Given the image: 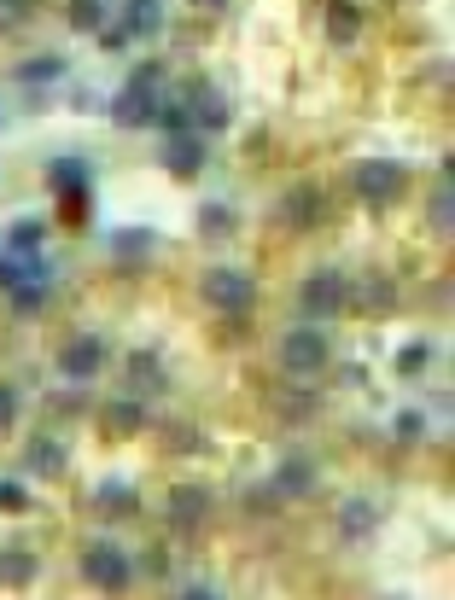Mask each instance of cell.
<instances>
[{
	"mask_svg": "<svg viewBox=\"0 0 455 600\" xmlns=\"http://www.w3.org/2000/svg\"><path fill=\"white\" fill-rule=\"evenodd\" d=\"M432 234L450 239L455 234V193H450V164H444V181H438V193H432Z\"/></svg>",
	"mask_w": 455,
	"mask_h": 600,
	"instance_id": "obj_22",
	"label": "cell"
},
{
	"mask_svg": "<svg viewBox=\"0 0 455 600\" xmlns=\"http://www.w3.org/2000/svg\"><path fill=\"white\" fill-rule=\"evenodd\" d=\"M327 35L350 47L356 35H362V12H356V0H327Z\"/></svg>",
	"mask_w": 455,
	"mask_h": 600,
	"instance_id": "obj_16",
	"label": "cell"
},
{
	"mask_svg": "<svg viewBox=\"0 0 455 600\" xmlns=\"http://www.w3.org/2000/svg\"><path fill=\"white\" fill-rule=\"evenodd\" d=\"M339 531H345V536H368V531H374V501H345V507H339Z\"/></svg>",
	"mask_w": 455,
	"mask_h": 600,
	"instance_id": "obj_26",
	"label": "cell"
},
{
	"mask_svg": "<svg viewBox=\"0 0 455 600\" xmlns=\"http://www.w3.org/2000/svg\"><path fill=\"white\" fill-rule=\"evenodd\" d=\"M350 187H356L362 204H391V199H403L409 175H403V164H391V158H362V164L350 169Z\"/></svg>",
	"mask_w": 455,
	"mask_h": 600,
	"instance_id": "obj_2",
	"label": "cell"
},
{
	"mask_svg": "<svg viewBox=\"0 0 455 600\" xmlns=\"http://www.w3.org/2000/svg\"><path fill=\"white\" fill-rule=\"evenodd\" d=\"M164 443H170V449H199V432H170Z\"/></svg>",
	"mask_w": 455,
	"mask_h": 600,
	"instance_id": "obj_37",
	"label": "cell"
},
{
	"mask_svg": "<svg viewBox=\"0 0 455 600\" xmlns=\"http://www.w3.org/2000/svg\"><path fill=\"white\" fill-rule=\"evenodd\" d=\"M65 76V59L59 53H41V59H24V65L12 70V82H24V88H35V82H59Z\"/></svg>",
	"mask_w": 455,
	"mask_h": 600,
	"instance_id": "obj_21",
	"label": "cell"
},
{
	"mask_svg": "<svg viewBox=\"0 0 455 600\" xmlns=\"http://www.w3.org/2000/svg\"><path fill=\"white\" fill-rule=\"evenodd\" d=\"M210 6H222V0H210Z\"/></svg>",
	"mask_w": 455,
	"mask_h": 600,
	"instance_id": "obj_38",
	"label": "cell"
},
{
	"mask_svg": "<svg viewBox=\"0 0 455 600\" xmlns=\"http://www.w3.org/2000/svg\"><path fill=\"white\" fill-rule=\"evenodd\" d=\"M53 298V286H47V274H30V280H24V286H12V309H18V315H35V309H41V303Z\"/></svg>",
	"mask_w": 455,
	"mask_h": 600,
	"instance_id": "obj_25",
	"label": "cell"
},
{
	"mask_svg": "<svg viewBox=\"0 0 455 600\" xmlns=\"http://www.w3.org/2000/svg\"><path fill=\"white\" fill-rule=\"evenodd\" d=\"M105 426H111V432H140V426H146V402H135V397H123V402H111V408H105Z\"/></svg>",
	"mask_w": 455,
	"mask_h": 600,
	"instance_id": "obj_24",
	"label": "cell"
},
{
	"mask_svg": "<svg viewBox=\"0 0 455 600\" xmlns=\"http://www.w3.org/2000/svg\"><path fill=\"white\" fill-rule=\"evenodd\" d=\"M0 129H6V123H0Z\"/></svg>",
	"mask_w": 455,
	"mask_h": 600,
	"instance_id": "obj_39",
	"label": "cell"
},
{
	"mask_svg": "<svg viewBox=\"0 0 455 600\" xmlns=\"http://www.w3.org/2000/svg\"><path fill=\"white\" fill-rule=\"evenodd\" d=\"M105 111H111L117 129H146V123H158V111H164V70H158V65L135 70V76L117 88V100L105 105Z\"/></svg>",
	"mask_w": 455,
	"mask_h": 600,
	"instance_id": "obj_1",
	"label": "cell"
},
{
	"mask_svg": "<svg viewBox=\"0 0 455 600\" xmlns=\"http://www.w3.org/2000/svg\"><path fill=\"white\" fill-rule=\"evenodd\" d=\"M280 216H286L292 228H315V222H321V187H292L286 204H280Z\"/></svg>",
	"mask_w": 455,
	"mask_h": 600,
	"instance_id": "obj_13",
	"label": "cell"
},
{
	"mask_svg": "<svg viewBox=\"0 0 455 600\" xmlns=\"http://www.w3.org/2000/svg\"><path fill=\"white\" fill-rule=\"evenodd\" d=\"M420 432H426V420H420V414H403V420H397V437H409V443H415Z\"/></svg>",
	"mask_w": 455,
	"mask_h": 600,
	"instance_id": "obj_35",
	"label": "cell"
},
{
	"mask_svg": "<svg viewBox=\"0 0 455 600\" xmlns=\"http://www.w3.org/2000/svg\"><path fill=\"white\" fill-rule=\"evenodd\" d=\"M100 47H111V53L129 47V30H123V24H117V30H100Z\"/></svg>",
	"mask_w": 455,
	"mask_h": 600,
	"instance_id": "obj_36",
	"label": "cell"
},
{
	"mask_svg": "<svg viewBox=\"0 0 455 600\" xmlns=\"http://www.w3.org/2000/svg\"><path fill=\"white\" fill-rule=\"evenodd\" d=\"M152 245H158L152 228H117V234H111V257H117V263H140V257H152Z\"/></svg>",
	"mask_w": 455,
	"mask_h": 600,
	"instance_id": "obj_15",
	"label": "cell"
},
{
	"mask_svg": "<svg viewBox=\"0 0 455 600\" xmlns=\"http://www.w3.org/2000/svg\"><path fill=\"white\" fill-rule=\"evenodd\" d=\"M41 239H47V222H41V216H24V222H12L6 251H12V257H35V251H41Z\"/></svg>",
	"mask_w": 455,
	"mask_h": 600,
	"instance_id": "obj_18",
	"label": "cell"
},
{
	"mask_svg": "<svg viewBox=\"0 0 455 600\" xmlns=\"http://www.w3.org/2000/svg\"><path fill=\"white\" fill-rule=\"evenodd\" d=\"M356 303H362L368 315H385V309H397V280H391V274H374V280H362Z\"/></svg>",
	"mask_w": 455,
	"mask_h": 600,
	"instance_id": "obj_19",
	"label": "cell"
},
{
	"mask_svg": "<svg viewBox=\"0 0 455 600\" xmlns=\"http://www.w3.org/2000/svg\"><path fill=\"white\" fill-rule=\"evenodd\" d=\"M205 513H210V496L199 484H175L170 490V531L175 536H193L205 525Z\"/></svg>",
	"mask_w": 455,
	"mask_h": 600,
	"instance_id": "obj_11",
	"label": "cell"
},
{
	"mask_svg": "<svg viewBox=\"0 0 455 600\" xmlns=\"http://www.w3.org/2000/svg\"><path fill=\"white\" fill-rule=\"evenodd\" d=\"M111 18V0H70V30L76 35H100Z\"/></svg>",
	"mask_w": 455,
	"mask_h": 600,
	"instance_id": "obj_20",
	"label": "cell"
},
{
	"mask_svg": "<svg viewBox=\"0 0 455 600\" xmlns=\"http://www.w3.org/2000/svg\"><path fill=\"white\" fill-rule=\"evenodd\" d=\"M298 303H304L310 321H327V315H339L350 303V280L339 268H315L310 280H304V292H298Z\"/></svg>",
	"mask_w": 455,
	"mask_h": 600,
	"instance_id": "obj_4",
	"label": "cell"
},
{
	"mask_svg": "<svg viewBox=\"0 0 455 600\" xmlns=\"http://www.w3.org/2000/svg\"><path fill=\"white\" fill-rule=\"evenodd\" d=\"M12 414H18V391H12V385H0V432L12 426Z\"/></svg>",
	"mask_w": 455,
	"mask_h": 600,
	"instance_id": "obj_34",
	"label": "cell"
},
{
	"mask_svg": "<svg viewBox=\"0 0 455 600\" xmlns=\"http://www.w3.org/2000/svg\"><path fill=\"white\" fill-rule=\"evenodd\" d=\"M24 467L41 472V478H59V472H65V443H53V437H35L30 455H24Z\"/></svg>",
	"mask_w": 455,
	"mask_h": 600,
	"instance_id": "obj_17",
	"label": "cell"
},
{
	"mask_svg": "<svg viewBox=\"0 0 455 600\" xmlns=\"http://www.w3.org/2000/svg\"><path fill=\"white\" fill-rule=\"evenodd\" d=\"M35 554L30 548H0V583H6V589H30L35 583Z\"/></svg>",
	"mask_w": 455,
	"mask_h": 600,
	"instance_id": "obj_14",
	"label": "cell"
},
{
	"mask_svg": "<svg viewBox=\"0 0 455 600\" xmlns=\"http://www.w3.org/2000/svg\"><path fill=\"white\" fill-rule=\"evenodd\" d=\"M100 367H105V338L100 333H82V338H70L65 350H59V373H65L70 385H88Z\"/></svg>",
	"mask_w": 455,
	"mask_h": 600,
	"instance_id": "obj_7",
	"label": "cell"
},
{
	"mask_svg": "<svg viewBox=\"0 0 455 600\" xmlns=\"http://www.w3.org/2000/svg\"><path fill=\"white\" fill-rule=\"evenodd\" d=\"M82 577H88L94 589H111V595H117V589H129V583H135V566H129V554H123V548L94 542V548L82 554Z\"/></svg>",
	"mask_w": 455,
	"mask_h": 600,
	"instance_id": "obj_6",
	"label": "cell"
},
{
	"mask_svg": "<svg viewBox=\"0 0 455 600\" xmlns=\"http://www.w3.org/2000/svg\"><path fill=\"white\" fill-rule=\"evenodd\" d=\"M30 274H47V268H41V263H18V257L6 251V257H0V292H12V286H24Z\"/></svg>",
	"mask_w": 455,
	"mask_h": 600,
	"instance_id": "obj_29",
	"label": "cell"
},
{
	"mask_svg": "<svg viewBox=\"0 0 455 600\" xmlns=\"http://www.w3.org/2000/svg\"><path fill=\"white\" fill-rule=\"evenodd\" d=\"M199 228H205V239L234 234V210H222V204H205V210H199Z\"/></svg>",
	"mask_w": 455,
	"mask_h": 600,
	"instance_id": "obj_30",
	"label": "cell"
},
{
	"mask_svg": "<svg viewBox=\"0 0 455 600\" xmlns=\"http://www.w3.org/2000/svg\"><path fill=\"white\" fill-rule=\"evenodd\" d=\"M327 356H333V350H327V333H315V327H292V333L280 338V367L298 373V379H304V373H321Z\"/></svg>",
	"mask_w": 455,
	"mask_h": 600,
	"instance_id": "obj_5",
	"label": "cell"
},
{
	"mask_svg": "<svg viewBox=\"0 0 455 600\" xmlns=\"http://www.w3.org/2000/svg\"><path fill=\"white\" fill-rule=\"evenodd\" d=\"M123 30H129V41L164 35V0H123Z\"/></svg>",
	"mask_w": 455,
	"mask_h": 600,
	"instance_id": "obj_12",
	"label": "cell"
},
{
	"mask_svg": "<svg viewBox=\"0 0 455 600\" xmlns=\"http://www.w3.org/2000/svg\"><path fill=\"white\" fill-rule=\"evenodd\" d=\"M24 18H30V0H0V35H6V30H18Z\"/></svg>",
	"mask_w": 455,
	"mask_h": 600,
	"instance_id": "obj_33",
	"label": "cell"
},
{
	"mask_svg": "<svg viewBox=\"0 0 455 600\" xmlns=\"http://www.w3.org/2000/svg\"><path fill=\"white\" fill-rule=\"evenodd\" d=\"M432 362V344L420 338V344H403V356H397V373H420V367Z\"/></svg>",
	"mask_w": 455,
	"mask_h": 600,
	"instance_id": "obj_31",
	"label": "cell"
},
{
	"mask_svg": "<svg viewBox=\"0 0 455 600\" xmlns=\"http://www.w3.org/2000/svg\"><path fill=\"white\" fill-rule=\"evenodd\" d=\"M205 134L199 129H181V134H170V140H164V169H170L175 181H193V175H199V169H205Z\"/></svg>",
	"mask_w": 455,
	"mask_h": 600,
	"instance_id": "obj_9",
	"label": "cell"
},
{
	"mask_svg": "<svg viewBox=\"0 0 455 600\" xmlns=\"http://www.w3.org/2000/svg\"><path fill=\"white\" fill-rule=\"evenodd\" d=\"M181 105H187V117H193V129H199V134L228 129V100H222L210 82H193V88L181 94Z\"/></svg>",
	"mask_w": 455,
	"mask_h": 600,
	"instance_id": "obj_10",
	"label": "cell"
},
{
	"mask_svg": "<svg viewBox=\"0 0 455 600\" xmlns=\"http://www.w3.org/2000/svg\"><path fill=\"white\" fill-rule=\"evenodd\" d=\"M47 187L65 199V216L76 222V216H82V199H88V164H82V158H53V164H47Z\"/></svg>",
	"mask_w": 455,
	"mask_h": 600,
	"instance_id": "obj_8",
	"label": "cell"
},
{
	"mask_svg": "<svg viewBox=\"0 0 455 600\" xmlns=\"http://www.w3.org/2000/svg\"><path fill=\"white\" fill-rule=\"evenodd\" d=\"M310 484H315V478H310V461H304V455H292V461H280V467H275V490H280V496H304Z\"/></svg>",
	"mask_w": 455,
	"mask_h": 600,
	"instance_id": "obj_23",
	"label": "cell"
},
{
	"mask_svg": "<svg viewBox=\"0 0 455 600\" xmlns=\"http://www.w3.org/2000/svg\"><path fill=\"white\" fill-rule=\"evenodd\" d=\"M199 292H205L210 309H222V315H245V309L257 303V280H251L245 268H210Z\"/></svg>",
	"mask_w": 455,
	"mask_h": 600,
	"instance_id": "obj_3",
	"label": "cell"
},
{
	"mask_svg": "<svg viewBox=\"0 0 455 600\" xmlns=\"http://www.w3.org/2000/svg\"><path fill=\"white\" fill-rule=\"evenodd\" d=\"M0 507H6V513H24V507H30V490H24L18 478H6V484H0Z\"/></svg>",
	"mask_w": 455,
	"mask_h": 600,
	"instance_id": "obj_32",
	"label": "cell"
},
{
	"mask_svg": "<svg viewBox=\"0 0 455 600\" xmlns=\"http://www.w3.org/2000/svg\"><path fill=\"white\" fill-rule=\"evenodd\" d=\"M129 379H135L140 391H158V385H164V367H158V356H152V350H135V356H129Z\"/></svg>",
	"mask_w": 455,
	"mask_h": 600,
	"instance_id": "obj_27",
	"label": "cell"
},
{
	"mask_svg": "<svg viewBox=\"0 0 455 600\" xmlns=\"http://www.w3.org/2000/svg\"><path fill=\"white\" fill-rule=\"evenodd\" d=\"M94 507H100V513H117V519H123V513L135 507V496H129V490H123V484L111 478V484H100V490H94Z\"/></svg>",
	"mask_w": 455,
	"mask_h": 600,
	"instance_id": "obj_28",
	"label": "cell"
}]
</instances>
